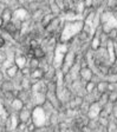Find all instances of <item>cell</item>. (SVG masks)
<instances>
[{
	"label": "cell",
	"instance_id": "cell-22",
	"mask_svg": "<svg viewBox=\"0 0 117 132\" xmlns=\"http://www.w3.org/2000/svg\"><path fill=\"white\" fill-rule=\"evenodd\" d=\"M30 67L32 70H36V69H38V66H39V61H38V59L37 58H33V59H31V61H30Z\"/></svg>",
	"mask_w": 117,
	"mask_h": 132
},
{
	"label": "cell",
	"instance_id": "cell-26",
	"mask_svg": "<svg viewBox=\"0 0 117 132\" xmlns=\"http://www.w3.org/2000/svg\"><path fill=\"white\" fill-rule=\"evenodd\" d=\"M114 43L115 44H117V34H116V37H115V39H114Z\"/></svg>",
	"mask_w": 117,
	"mask_h": 132
},
{
	"label": "cell",
	"instance_id": "cell-23",
	"mask_svg": "<svg viewBox=\"0 0 117 132\" xmlns=\"http://www.w3.org/2000/svg\"><path fill=\"white\" fill-rule=\"evenodd\" d=\"M4 44H5V40H4L3 37H0V47H3Z\"/></svg>",
	"mask_w": 117,
	"mask_h": 132
},
{
	"label": "cell",
	"instance_id": "cell-18",
	"mask_svg": "<svg viewBox=\"0 0 117 132\" xmlns=\"http://www.w3.org/2000/svg\"><path fill=\"white\" fill-rule=\"evenodd\" d=\"M33 55H34V58H37V59H42V58H44L45 57V52H44V50L42 48V47L39 46V47H37L36 50L33 51Z\"/></svg>",
	"mask_w": 117,
	"mask_h": 132
},
{
	"label": "cell",
	"instance_id": "cell-12",
	"mask_svg": "<svg viewBox=\"0 0 117 132\" xmlns=\"http://www.w3.org/2000/svg\"><path fill=\"white\" fill-rule=\"evenodd\" d=\"M13 18H15V19H18V20H20V21H24V20L27 18V12H26L25 10L20 8V10H18V11L14 12Z\"/></svg>",
	"mask_w": 117,
	"mask_h": 132
},
{
	"label": "cell",
	"instance_id": "cell-25",
	"mask_svg": "<svg viewBox=\"0 0 117 132\" xmlns=\"http://www.w3.org/2000/svg\"><path fill=\"white\" fill-rule=\"evenodd\" d=\"M3 21H4V20H3V18L0 16V27H1V25H3Z\"/></svg>",
	"mask_w": 117,
	"mask_h": 132
},
{
	"label": "cell",
	"instance_id": "cell-24",
	"mask_svg": "<svg viewBox=\"0 0 117 132\" xmlns=\"http://www.w3.org/2000/svg\"><path fill=\"white\" fill-rule=\"evenodd\" d=\"M28 71H30V70H28V69H22V74L25 76L26 73H28Z\"/></svg>",
	"mask_w": 117,
	"mask_h": 132
},
{
	"label": "cell",
	"instance_id": "cell-14",
	"mask_svg": "<svg viewBox=\"0 0 117 132\" xmlns=\"http://www.w3.org/2000/svg\"><path fill=\"white\" fill-rule=\"evenodd\" d=\"M17 72H18L17 65H12L6 69V74H7V77H10V78L15 77V76H17Z\"/></svg>",
	"mask_w": 117,
	"mask_h": 132
},
{
	"label": "cell",
	"instance_id": "cell-11",
	"mask_svg": "<svg viewBox=\"0 0 117 132\" xmlns=\"http://www.w3.org/2000/svg\"><path fill=\"white\" fill-rule=\"evenodd\" d=\"M81 76H82V78H83L84 80H87V82L91 81L92 77H93V74H92L91 70H90L89 67H85V69L81 70Z\"/></svg>",
	"mask_w": 117,
	"mask_h": 132
},
{
	"label": "cell",
	"instance_id": "cell-8",
	"mask_svg": "<svg viewBox=\"0 0 117 132\" xmlns=\"http://www.w3.org/2000/svg\"><path fill=\"white\" fill-rule=\"evenodd\" d=\"M9 118H10V114L5 110V106H4L3 102L0 100V124H6Z\"/></svg>",
	"mask_w": 117,
	"mask_h": 132
},
{
	"label": "cell",
	"instance_id": "cell-20",
	"mask_svg": "<svg viewBox=\"0 0 117 132\" xmlns=\"http://www.w3.org/2000/svg\"><path fill=\"white\" fill-rule=\"evenodd\" d=\"M108 102L109 103H116L117 102V91H112L108 94Z\"/></svg>",
	"mask_w": 117,
	"mask_h": 132
},
{
	"label": "cell",
	"instance_id": "cell-9",
	"mask_svg": "<svg viewBox=\"0 0 117 132\" xmlns=\"http://www.w3.org/2000/svg\"><path fill=\"white\" fill-rule=\"evenodd\" d=\"M31 114H32V113H30V111H28L27 109H25V107H24V109H22V110L19 112L18 117H19V120L21 121V123L26 124L28 119L31 118Z\"/></svg>",
	"mask_w": 117,
	"mask_h": 132
},
{
	"label": "cell",
	"instance_id": "cell-16",
	"mask_svg": "<svg viewBox=\"0 0 117 132\" xmlns=\"http://www.w3.org/2000/svg\"><path fill=\"white\" fill-rule=\"evenodd\" d=\"M31 77L34 78V79H42L43 77H44V71H43L42 69H36V70H32V72H31Z\"/></svg>",
	"mask_w": 117,
	"mask_h": 132
},
{
	"label": "cell",
	"instance_id": "cell-10",
	"mask_svg": "<svg viewBox=\"0 0 117 132\" xmlns=\"http://www.w3.org/2000/svg\"><path fill=\"white\" fill-rule=\"evenodd\" d=\"M11 106H12V109H13L14 111H17V112H20V111L24 109L25 104H24V102H22L21 99L15 98V99H13V100H12Z\"/></svg>",
	"mask_w": 117,
	"mask_h": 132
},
{
	"label": "cell",
	"instance_id": "cell-7",
	"mask_svg": "<svg viewBox=\"0 0 117 132\" xmlns=\"http://www.w3.org/2000/svg\"><path fill=\"white\" fill-rule=\"evenodd\" d=\"M18 123H19V117H18L17 114H12L10 116V118L7 119V121H6V131H13L14 129H17L18 127Z\"/></svg>",
	"mask_w": 117,
	"mask_h": 132
},
{
	"label": "cell",
	"instance_id": "cell-17",
	"mask_svg": "<svg viewBox=\"0 0 117 132\" xmlns=\"http://www.w3.org/2000/svg\"><path fill=\"white\" fill-rule=\"evenodd\" d=\"M99 46H100V37L98 34H96V36H93V39L91 41V47L93 50H98Z\"/></svg>",
	"mask_w": 117,
	"mask_h": 132
},
{
	"label": "cell",
	"instance_id": "cell-5",
	"mask_svg": "<svg viewBox=\"0 0 117 132\" xmlns=\"http://www.w3.org/2000/svg\"><path fill=\"white\" fill-rule=\"evenodd\" d=\"M75 59H76L75 52L69 51V52L66 53V55H65L64 63H63V65H61V71H63V74H67L70 72V70L72 69L73 65H75Z\"/></svg>",
	"mask_w": 117,
	"mask_h": 132
},
{
	"label": "cell",
	"instance_id": "cell-21",
	"mask_svg": "<svg viewBox=\"0 0 117 132\" xmlns=\"http://www.w3.org/2000/svg\"><path fill=\"white\" fill-rule=\"evenodd\" d=\"M95 87H96V84L93 81H88V84H87V87H85V90L89 92V93H91L92 91L95 90Z\"/></svg>",
	"mask_w": 117,
	"mask_h": 132
},
{
	"label": "cell",
	"instance_id": "cell-1",
	"mask_svg": "<svg viewBox=\"0 0 117 132\" xmlns=\"http://www.w3.org/2000/svg\"><path fill=\"white\" fill-rule=\"evenodd\" d=\"M83 30H84V22L82 20L66 22L60 33V43L66 44L67 41H70L76 36H78Z\"/></svg>",
	"mask_w": 117,
	"mask_h": 132
},
{
	"label": "cell",
	"instance_id": "cell-19",
	"mask_svg": "<svg viewBox=\"0 0 117 132\" xmlns=\"http://www.w3.org/2000/svg\"><path fill=\"white\" fill-rule=\"evenodd\" d=\"M1 18H3V20H4V21L9 22L10 20L12 19V13H11V11H9V10H4V12H3V15H1Z\"/></svg>",
	"mask_w": 117,
	"mask_h": 132
},
{
	"label": "cell",
	"instance_id": "cell-4",
	"mask_svg": "<svg viewBox=\"0 0 117 132\" xmlns=\"http://www.w3.org/2000/svg\"><path fill=\"white\" fill-rule=\"evenodd\" d=\"M102 24H103V28H102L103 33L106 36L112 30H115V28L117 30V19L114 16V14L109 13V12L102 14Z\"/></svg>",
	"mask_w": 117,
	"mask_h": 132
},
{
	"label": "cell",
	"instance_id": "cell-15",
	"mask_svg": "<svg viewBox=\"0 0 117 132\" xmlns=\"http://www.w3.org/2000/svg\"><path fill=\"white\" fill-rule=\"evenodd\" d=\"M97 90L100 93H106V91H109V81H99L97 84Z\"/></svg>",
	"mask_w": 117,
	"mask_h": 132
},
{
	"label": "cell",
	"instance_id": "cell-6",
	"mask_svg": "<svg viewBox=\"0 0 117 132\" xmlns=\"http://www.w3.org/2000/svg\"><path fill=\"white\" fill-rule=\"evenodd\" d=\"M102 113V104L99 102H95L92 103L91 105L89 106V110H88V114L91 119L97 118L98 116Z\"/></svg>",
	"mask_w": 117,
	"mask_h": 132
},
{
	"label": "cell",
	"instance_id": "cell-3",
	"mask_svg": "<svg viewBox=\"0 0 117 132\" xmlns=\"http://www.w3.org/2000/svg\"><path fill=\"white\" fill-rule=\"evenodd\" d=\"M66 53H67V45L63 44V43H59V44L56 46V50H54V57H53V67H54V69L61 67L63 63H64Z\"/></svg>",
	"mask_w": 117,
	"mask_h": 132
},
{
	"label": "cell",
	"instance_id": "cell-2",
	"mask_svg": "<svg viewBox=\"0 0 117 132\" xmlns=\"http://www.w3.org/2000/svg\"><path fill=\"white\" fill-rule=\"evenodd\" d=\"M31 119H32V123L36 125V127L40 129V127H44L48 123V113L45 111V109L43 106H36L32 111V114H31Z\"/></svg>",
	"mask_w": 117,
	"mask_h": 132
},
{
	"label": "cell",
	"instance_id": "cell-13",
	"mask_svg": "<svg viewBox=\"0 0 117 132\" xmlns=\"http://www.w3.org/2000/svg\"><path fill=\"white\" fill-rule=\"evenodd\" d=\"M15 65H17L18 69L22 70V69H25V66H26V58L24 57V55H18L17 58H15Z\"/></svg>",
	"mask_w": 117,
	"mask_h": 132
}]
</instances>
